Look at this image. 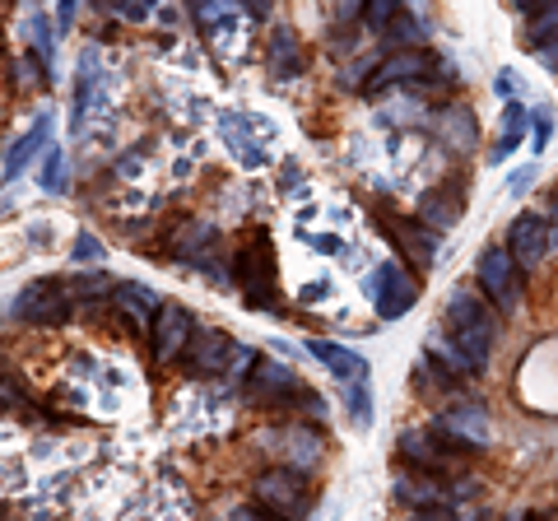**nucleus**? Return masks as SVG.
Segmentation results:
<instances>
[{"mask_svg": "<svg viewBox=\"0 0 558 521\" xmlns=\"http://www.w3.org/2000/svg\"><path fill=\"white\" fill-rule=\"evenodd\" d=\"M442 326H447V340L465 354L470 373H480L498 340V317L488 312V303L475 299L470 289H451V299L442 307Z\"/></svg>", "mask_w": 558, "mask_h": 521, "instance_id": "1", "label": "nucleus"}, {"mask_svg": "<svg viewBox=\"0 0 558 521\" xmlns=\"http://www.w3.org/2000/svg\"><path fill=\"white\" fill-rule=\"evenodd\" d=\"M233 280L256 312H275L279 307V275H275V256H270V238L252 233V242H242L233 256Z\"/></svg>", "mask_w": 558, "mask_h": 521, "instance_id": "2", "label": "nucleus"}, {"mask_svg": "<svg viewBox=\"0 0 558 521\" xmlns=\"http://www.w3.org/2000/svg\"><path fill=\"white\" fill-rule=\"evenodd\" d=\"M252 405L260 410H284V405H307V414H326V401L317 391H307L293 368H279V363H256V373H247V387H242Z\"/></svg>", "mask_w": 558, "mask_h": 521, "instance_id": "3", "label": "nucleus"}, {"mask_svg": "<svg viewBox=\"0 0 558 521\" xmlns=\"http://www.w3.org/2000/svg\"><path fill=\"white\" fill-rule=\"evenodd\" d=\"M256 502L266 512H275L279 521H299L312 508V484L303 471H293V465H275V471L256 480Z\"/></svg>", "mask_w": 558, "mask_h": 521, "instance_id": "4", "label": "nucleus"}, {"mask_svg": "<svg viewBox=\"0 0 558 521\" xmlns=\"http://www.w3.org/2000/svg\"><path fill=\"white\" fill-rule=\"evenodd\" d=\"M368 299H373V312L381 322H400V317H410L414 312L418 284H414V275L400 266V260H381V266L368 275Z\"/></svg>", "mask_w": 558, "mask_h": 521, "instance_id": "5", "label": "nucleus"}, {"mask_svg": "<svg viewBox=\"0 0 558 521\" xmlns=\"http://www.w3.org/2000/svg\"><path fill=\"white\" fill-rule=\"evenodd\" d=\"M433 71H438V61H433L424 47H400V51H391L387 61H377V75L363 84V89L381 94V89H405V84L410 89H428Z\"/></svg>", "mask_w": 558, "mask_h": 521, "instance_id": "6", "label": "nucleus"}, {"mask_svg": "<svg viewBox=\"0 0 558 521\" xmlns=\"http://www.w3.org/2000/svg\"><path fill=\"white\" fill-rule=\"evenodd\" d=\"M480 289L498 312H517L521 303V266L508 247H488L480 256Z\"/></svg>", "mask_w": 558, "mask_h": 521, "instance_id": "7", "label": "nucleus"}, {"mask_svg": "<svg viewBox=\"0 0 558 521\" xmlns=\"http://www.w3.org/2000/svg\"><path fill=\"white\" fill-rule=\"evenodd\" d=\"M191 336H196V322H191V312L182 303H163L159 317L149 326V350H154V363L168 368V363H178L186 354Z\"/></svg>", "mask_w": 558, "mask_h": 521, "instance_id": "8", "label": "nucleus"}, {"mask_svg": "<svg viewBox=\"0 0 558 521\" xmlns=\"http://www.w3.org/2000/svg\"><path fill=\"white\" fill-rule=\"evenodd\" d=\"M554 223L545 219V215H535V210H526V215H517L512 219V229H508V252H512V260L521 266V275H531V270H539V260L549 256V247H554Z\"/></svg>", "mask_w": 558, "mask_h": 521, "instance_id": "9", "label": "nucleus"}, {"mask_svg": "<svg viewBox=\"0 0 558 521\" xmlns=\"http://www.w3.org/2000/svg\"><path fill=\"white\" fill-rule=\"evenodd\" d=\"M238 344H233V336L229 331H196L191 336V344H186V354H182V363H186V377H219V373H229L233 363H238Z\"/></svg>", "mask_w": 558, "mask_h": 521, "instance_id": "10", "label": "nucleus"}, {"mask_svg": "<svg viewBox=\"0 0 558 521\" xmlns=\"http://www.w3.org/2000/svg\"><path fill=\"white\" fill-rule=\"evenodd\" d=\"M433 433L447 438L451 447H488V438H494V424H488L484 405H451V410H438Z\"/></svg>", "mask_w": 558, "mask_h": 521, "instance_id": "11", "label": "nucleus"}, {"mask_svg": "<svg viewBox=\"0 0 558 521\" xmlns=\"http://www.w3.org/2000/svg\"><path fill=\"white\" fill-rule=\"evenodd\" d=\"M65 307H70L65 284H57V280H33L28 289H20V299H14L10 312L20 322H33V326H57V322H65Z\"/></svg>", "mask_w": 558, "mask_h": 521, "instance_id": "12", "label": "nucleus"}, {"mask_svg": "<svg viewBox=\"0 0 558 521\" xmlns=\"http://www.w3.org/2000/svg\"><path fill=\"white\" fill-rule=\"evenodd\" d=\"M400 461H405L410 471H424V475H442L457 465V457L438 443V433H418V428L400 433Z\"/></svg>", "mask_w": 558, "mask_h": 521, "instance_id": "13", "label": "nucleus"}, {"mask_svg": "<svg viewBox=\"0 0 558 521\" xmlns=\"http://www.w3.org/2000/svg\"><path fill=\"white\" fill-rule=\"evenodd\" d=\"M387 233L396 238L400 256L414 260L418 270H433V256H438V238L428 233V223H414V219H387Z\"/></svg>", "mask_w": 558, "mask_h": 521, "instance_id": "14", "label": "nucleus"}, {"mask_svg": "<svg viewBox=\"0 0 558 521\" xmlns=\"http://www.w3.org/2000/svg\"><path fill=\"white\" fill-rule=\"evenodd\" d=\"M215 242H219V233L209 229V223H201V219H191V223H182L178 233H172V256L178 260H186V266H209V256H215Z\"/></svg>", "mask_w": 558, "mask_h": 521, "instance_id": "15", "label": "nucleus"}, {"mask_svg": "<svg viewBox=\"0 0 558 521\" xmlns=\"http://www.w3.org/2000/svg\"><path fill=\"white\" fill-rule=\"evenodd\" d=\"M47 135H51V117H38V121H33V126L20 135V141L5 149V159H0V182H14V178H20V172L33 163V154L47 145Z\"/></svg>", "mask_w": 558, "mask_h": 521, "instance_id": "16", "label": "nucleus"}, {"mask_svg": "<svg viewBox=\"0 0 558 521\" xmlns=\"http://www.w3.org/2000/svg\"><path fill=\"white\" fill-rule=\"evenodd\" d=\"M307 354L322 363L326 373H336V377H354V381H368V359L354 354V350H344V344L336 340H307Z\"/></svg>", "mask_w": 558, "mask_h": 521, "instance_id": "17", "label": "nucleus"}, {"mask_svg": "<svg viewBox=\"0 0 558 521\" xmlns=\"http://www.w3.org/2000/svg\"><path fill=\"white\" fill-rule=\"evenodd\" d=\"M526 47L549 65V71H558V0L535 10V20L526 28Z\"/></svg>", "mask_w": 558, "mask_h": 521, "instance_id": "18", "label": "nucleus"}, {"mask_svg": "<svg viewBox=\"0 0 558 521\" xmlns=\"http://www.w3.org/2000/svg\"><path fill=\"white\" fill-rule=\"evenodd\" d=\"M112 293H117V307L131 317L135 331H145V336H149V326H154V317H159V307H163L159 299H154V289H149V284L126 280V284H117Z\"/></svg>", "mask_w": 558, "mask_h": 521, "instance_id": "19", "label": "nucleus"}, {"mask_svg": "<svg viewBox=\"0 0 558 521\" xmlns=\"http://www.w3.org/2000/svg\"><path fill=\"white\" fill-rule=\"evenodd\" d=\"M396 498L405 502V508H447L451 494L438 484V475H405V480H396Z\"/></svg>", "mask_w": 558, "mask_h": 521, "instance_id": "20", "label": "nucleus"}, {"mask_svg": "<svg viewBox=\"0 0 558 521\" xmlns=\"http://www.w3.org/2000/svg\"><path fill=\"white\" fill-rule=\"evenodd\" d=\"M438 135H442V145L451 154L475 149V117H470V108H447L442 121H438Z\"/></svg>", "mask_w": 558, "mask_h": 521, "instance_id": "21", "label": "nucleus"}, {"mask_svg": "<svg viewBox=\"0 0 558 521\" xmlns=\"http://www.w3.org/2000/svg\"><path fill=\"white\" fill-rule=\"evenodd\" d=\"M508 117H502V135H498V145H494V154H488V163H508L512 154L521 149V135H526V108L512 98L508 108H502Z\"/></svg>", "mask_w": 558, "mask_h": 521, "instance_id": "22", "label": "nucleus"}, {"mask_svg": "<svg viewBox=\"0 0 558 521\" xmlns=\"http://www.w3.org/2000/svg\"><path fill=\"white\" fill-rule=\"evenodd\" d=\"M223 141H229V149H233L238 163H247V168L266 163V149L256 145V135L247 131V121H242V117H223Z\"/></svg>", "mask_w": 558, "mask_h": 521, "instance_id": "23", "label": "nucleus"}, {"mask_svg": "<svg viewBox=\"0 0 558 521\" xmlns=\"http://www.w3.org/2000/svg\"><path fill=\"white\" fill-rule=\"evenodd\" d=\"M284 443H289V465L293 471H307V465L322 461V433L317 428L293 424V428H284Z\"/></svg>", "mask_w": 558, "mask_h": 521, "instance_id": "24", "label": "nucleus"}, {"mask_svg": "<svg viewBox=\"0 0 558 521\" xmlns=\"http://www.w3.org/2000/svg\"><path fill=\"white\" fill-rule=\"evenodd\" d=\"M270 71L279 80H293L303 71V47H299V38H293V28H279L270 38Z\"/></svg>", "mask_w": 558, "mask_h": 521, "instance_id": "25", "label": "nucleus"}, {"mask_svg": "<svg viewBox=\"0 0 558 521\" xmlns=\"http://www.w3.org/2000/svg\"><path fill=\"white\" fill-rule=\"evenodd\" d=\"M94 94H98V61H94V51H84L80 80H75V117H70V126H75V131H84V121H89Z\"/></svg>", "mask_w": 558, "mask_h": 521, "instance_id": "26", "label": "nucleus"}, {"mask_svg": "<svg viewBox=\"0 0 558 521\" xmlns=\"http://www.w3.org/2000/svg\"><path fill=\"white\" fill-rule=\"evenodd\" d=\"M400 14H405V0H368V5H363V24L377 28V33H387Z\"/></svg>", "mask_w": 558, "mask_h": 521, "instance_id": "27", "label": "nucleus"}, {"mask_svg": "<svg viewBox=\"0 0 558 521\" xmlns=\"http://www.w3.org/2000/svg\"><path fill=\"white\" fill-rule=\"evenodd\" d=\"M349 420H354V428H373V401H368V387H363V381H354V387H349Z\"/></svg>", "mask_w": 558, "mask_h": 521, "instance_id": "28", "label": "nucleus"}, {"mask_svg": "<svg viewBox=\"0 0 558 521\" xmlns=\"http://www.w3.org/2000/svg\"><path fill=\"white\" fill-rule=\"evenodd\" d=\"M43 191H65V154H61V149H47V163H43Z\"/></svg>", "mask_w": 558, "mask_h": 521, "instance_id": "29", "label": "nucleus"}, {"mask_svg": "<svg viewBox=\"0 0 558 521\" xmlns=\"http://www.w3.org/2000/svg\"><path fill=\"white\" fill-rule=\"evenodd\" d=\"M549 135H554V112H549V108H539L535 121H531V149L539 154V149L549 145Z\"/></svg>", "mask_w": 558, "mask_h": 521, "instance_id": "30", "label": "nucleus"}, {"mask_svg": "<svg viewBox=\"0 0 558 521\" xmlns=\"http://www.w3.org/2000/svg\"><path fill=\"white\" fill-rule=\"evenodd\" d=\"M75 260H80V266H98V260H102V242L89 229L75 238Z\"/></svg>", "mask_w": 558, "mask_h": 521, "instance_id": "31", "label": "nucleus"}, {"mask_svg": "<svg viewBox=\"0 0 558 521\" xmlns=\"http://www.w3.org/2000/svg\"><path fill=\"white\" fill-rule=\"evenodd\" d=\"M233 521H279V517H275V512H266V508L256 502V508H238V512H233Z\"/></svg>", "mask_w": 558, "mask_h": 521, "instance_id": "32", "label": "nucleus"}, {"mask_svg": "<svg viewBox=\"0 0 558 521\" xmlns=\"http://www.w3.org/2000/svg\"><path fill=\"white\" fill-rule=\"evenodd\" d=\"M531 182H535V168H521V172H512V196H526Z\"/></svg>", "mask_w": 558, "mask_h": 521, "instance_id": "33", "label": "nucleus"}, {"mask_svg": "<svg viewBox=\"0 0 558 521\" xmlns=\"http://www.w3.org/2000/svg\"><path fill=\"white\" fill-rule=\"evenodd\" d=\"M494 94H498V98H508V102L517 98V84H512V71H502V75L494 80Z\"/></svg>", "mask_w": 558, "mask_h": 521, "instance_id": "34", "label": "nucleus"}, {"mask_svg": "<svg viewBox=\"0 0 558 521\" xmlns=\"http://www.w3.org/2000/svg\"><path fill=\"white\" fill-rule=\"evenodd\" d=\"M414 521H457V512H451V508H418Z\"/></svg>", "mask_w": 558, "mask_h": 521, "instance_id": "35", "label": "nucleus"}, {"mask_svg": "<svg viewBox=\"0 0 558 521\" xmlns=\"http://www.w3.org/2000/svg\"><path fill=\"white\" fill-rule=\"evenodd\" d=\"M363 5H368V0H336V14L340 20H354V14H363Z\"/></svg>", "mask_w": 558, "mask_h": 521, "instance_id": "36", "label": "nucleus"}, {"mask_svg": "<svg viewBox=\"0 0 558 521\" xmlns=\"http://www.w3.org/2000/svg\"><path fill=\"white\" fill-rule=\"evenodd\" d=\"M242 10H247L252 20H270V0H242Z\"/></svg>", "mask_w": 558, "mask_h": 521, "instance_id": "37", "label": "nucleus"}, {"mask_svg": "<svg viewBox=\"0 0 558 521\" xmlns=\"http://www.w3.org/2000/svg\"><path fill=\"white\" fill-rule=\"evenodd\" d=\"M75 5H80V0H61V20H57V28H61V33L70 28V20H75Z\"/></svg>", "mask_w": 558, "mask_h": 521, "instance_id": "38", "label": "nucleus"}, {"mask_svg": "<svg viewBox=\"0 0 558 521\" xmlns=\"http://www.w3.org/2000/svg\"><path fill=\"white\" fill-rule=\"evenodd\" d=\"M512 5H517V10H526V14H535L539 5H549V0H512Z\"/></svg>", "mask_w": 558, "mask_h": 521, "instance_id": "39", "label": "nucleus"}, {"mask_svg": "<svg viewBox=\"0 0 558 521\" xmlns=\"http://www.w3.org/2000/svg\"><path fill=\"white\" fill-rule=\"evenodd\" d=\"M526 521H558V508H554V517H539V512H526Z\"/></svg>", "mask_w": 558, "mask_h": 521, "instance_id": "40", "label": "nucleus"}, {"mask_svg": "<svg viewBox=\"0 0 558 521\" xmlns=\"http://www.w3.org/2000/svg\"><path fill=\"white\" fill-rule=\"evenodd\" d=\"M554 229H558V186H554Z\"/></svg>", "mask_w": 558, "mask_h": 521, "instance_id": "41", "label": "nucleus"}, {"mask_svg": "<svg viewBox=\"0 0 558 521\" xmlns=\"http://www.w3.org/2000/svg\"><path fill=\"white\" fill-rule=\"evenodd\" d=\"M502 521H526V512H517V517H502Z\"/></svg>", "mask_w": 558, "mask_h": 521, "instance_id": "42", "label": "nucleus"}, {"mask_svg": "<svg viewBox=\"0 0 558 521\" xmlns=\"http://www.w3.org/2000/svg\"><path fill=\"white\" fill-rule=\"evenodd\" d=\"M0 5H5V0H0Z\"/></svg>", "mask_w": 558, "mask_h": 521, "instance_id": "43", "label": "nucleus"}]
</instances>
